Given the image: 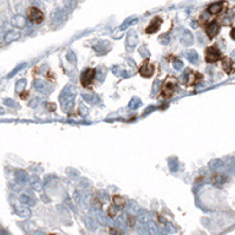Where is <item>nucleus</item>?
Returning <instances> with one entry per match:
<instances>
[{"instance_id":"f257e3e1","label":"nucleus","mask_w":235,"mask_h":235,"mask_svg":"<svg viewBox=\"0 0 235 235\" xmlns=\"http://www.w3.org/2000/svg\"><path fill=\"white\" fill-rule=\"evenodd\" d=\"M177 88V79L172 76H169L168 78H166V80L163 82V85H162V90H161V96L164 99H169L172 95L175 93Z\"/></svg>"},{"instance_id":"f03ea898","label":"nucleus","mask_w":235,"mask_h":235,"mask_svg":"<svg viewBox=\"0 0 235 235\" xmlns=\"http://www.w3.org/2000/svg\"><path fill=\"white\" fill-rule=\"evenodd\" d=\"M205 58H206L207 63L214 64L222 59V53H221V51L217 49L216 46H209V47L206 50V56H205Z\"/></svg>"},{"instance_id":"7ed1b4c3","label":"nucleus","mask_w":235,"mask_h":235,"mask_svg":"<svg viewBox=\"0 0 235 235\" xmlns=\"http://www.w3.org/2000/svg\"><path fill=\"white\" fill-rule=\"evenodd\" d=\"M27 18H29L30 21H32L35 24H40L44 20V13L38 7L32 6L27 10Z\"/></svg>"},{"instance_id":"20e7f679","label":"nucleus","mask_w":235,"mask_h":235,"mask_svg":"<svg viewBox=\"0 0 235 235\" xmlns=\"http://www.w3.org/2000/svg\"><path fill=\"white\" fill-rule=\"evenodd\" d=\"M154 71H155V65L152 63H150V60H148V59L143 62L142 65L138 69L139 74L142 77H144V78H150L152 74H154Z\"/></svg>"},{"instance_id":"39448f33","label":"nucleus","mask_w":235,"mask_h":235,"mask_svg":"<svg viewBox=\"0 0 235 235\" xmlns=\"http://www.w3.org/2000/svg\"><path fill=\"white\" fill-rule=\"evenodd\" d=\"M96 76V70L95 69H86L80 76V84L84 88H88L92 84L93 79Z\"/></svg>"},{"instance_id":"423d86ee","label":"nucleus","mask_w":235,"mask_h":235,"mask_svg":"<svg viewBox=\"0 0 235 235\" xmlns=\"http://www.w3.org/2000/svg\"><path fill=\"white\" fill-rule=\"evenodd\" d=\"M219 31H220V24L216 20H213L206 25V33L209 39H213L219 33Z\"/></svg>"},{"instance_id":"0eeeda50","label":"nucleus","mask_w":235,"mask_h":235,"mask_svg":"<svg viewBox=\"0 0 235 235\" xmlns=\"http://www.w3.org/2000/svg\"><path fill=\"white\" fill-rule=\"evenodd\" d=\"M162 25V19L160 17H155L154 19L151 20V23L148 25V27L145 29V32L148 35H151V33H155L157 32Z\"/></svg>"},{"instance_id":"6e6552de","label":"nucleus","mask_w":235,"mask_h":235,"mask_svg":"<svg viewBox=\"0 0 235 235\" xmlns=\"http://www.w3.org/2000/svg\"><path fill=\"white\" fill-rule=\"evenodd\" d=\"M223 7H225V3L223 1H219V3H214V4L208 6V10L207 11L210 14H219V13L222 12Z\"/></svg>"},{"instance_id":"1a4fd4ad","label":"nucleus","mask_w":235,"mask_h":235,"mask_svg":"<svg viewBox=\"0 0 235 235\" xmlns=\"http://www.w3.org/2000/svg\"><path fill=\"white\" fill-rule=\"evenodd\" d=\"M222 68H223V70H225L226 74H233L234 72V63H233V60L230 58H223L222 59Z\"/></svg>"},{"instance_id":"9d476101","label":"nucleus","mask_w":235,"mask_h":235,"mask_svg":"<svg viewBox=\"0 0 235 235\" xmlns=\"http://www.w3.org/2000/svg\"><path fill=\"white\" fill-rule=\"evenodd\" d=\"M201 79H202V74H199V72H190V74H188V79H187V82H188V85L189 86H191V85H196V84L200 82Z\"/></svg>"},{"instance_id":"9b49d317","label":"nucleus","mask_w":235,"mask_h":235,"mask_svg":"<svg viewBox=\"0 0 235 235\" xmlns=\"http://www.w3.org/2000/svg\"><path fill=\"white\" fill-rule=\"evenodd\" d=\"M211 181H213L214 184L221 187L226 181H227V177H226L225 175H217V174H215V175H213V177H211Z\"/></svg>"},{"instance_id":"f8f14e48","label":"nucleus","mask_w":235,"mask_h":235,"mask_svg":"<svg viewBox=\"0 0 235 235\" xmlns=\"http://www.w3.org/2000/svg\"><path fill=\"white\" fill-rule=\"evenodd\" d=\"M112 205H115L118 208H123L125 205V200L121 195H113L112 196Z\"/></svg>"},{"instance_id":"ddd939ff","label":"nucleus","mask_w":235,"mask_h":235,"mask_svg":"<svg viewBox=\"0 0 235 235\" xmlns=\"http://www.w3.org/2000/svg\"><path fill=\"white\" fill-rule=\"evenodd\" d=\"M230 37H232V38L235 40V27L232 30V31H230Z\"/></svg>"},{"instance_id":"4468645a","label":"nucleus","mask_w":235,"mask_h":235,"mask_svg":"<svg viewBox=\"0 0 235 235\" xmlns=\"http://www.w3.org/2000/svg\"><path fill=\"white\" fill-rule=\"evenodd\" d=\"M49 235H53V234H49Z\"/></svg>"}]
</instances>
